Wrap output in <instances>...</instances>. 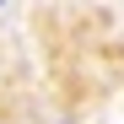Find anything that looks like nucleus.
<instances>
[{
  "label": "nucleus",
  "mask_w": 124,
  "mask_h": 124,
  "mask_svg": "<svg viewBox=\"0 0 124 124\" xmlns=\"http://www.w3.org/2000/svg\"><path fill=\"white\" fill-rule=\"evenodd\" d=\"M0 6H6V0H0Z\"/></svg>",
  "instance_id": "obj_1"
}]
</instances>
